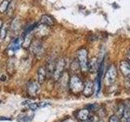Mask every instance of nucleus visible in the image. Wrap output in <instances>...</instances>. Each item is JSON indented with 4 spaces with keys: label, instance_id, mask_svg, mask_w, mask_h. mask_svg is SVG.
Returning <instances> with one entry per match:
<instances>
[{
    "label": "nucleus",
    "instance_id": "9b49d317",
    "mask_svg": "<svg viewBox=\"0 0 130 122\" xmlns=\"http://www.w3.org/2000/svg\"><path fill=\"white\" fill-rule=\"evenodd\" d=\"M41 23L48 27H51L54 25V20H53L51 16L48 15H43L42 16V18H41Z\"/></svg>",
    "mask_w": 130,
    "mask_h": 122
},
{
    "label": "nucleus",
    "instance_id": "ddd939ff",
    "mask_svg": "<svg viewBox=\"0 0 130 122\" xmlns=\"http://www.w3.org/2000/svg\"><path fill=\"white\" fill-rule=\"evenodd\" d=\"M97 69H98V64L96 59H93L88 64V70L90 72H94L97 71Z\"/></svg>",
    "mask_w": 130,
    "mask_h": 122
},
{
    "label": "nucleus",
    "instance_id": "423d86ee",
    "mask_svg": "<svg viewBox=\"0 0 130 122\" xmlns=\"http://www.w3.org/2000/svg\"><path fill=\"white\" fill-rule=\"evenodd\" d=\"M93 90H94V83L91 81H87L85 85H84L83 88V95L85 97H90L93 94Z\"/></svg>",
    "mask_w": 130,
    "mask_h": 122
},
{
    "label": "nucleus",
    "instance_id": "dca6fc26",
    "mask_svg": "<svg viewBox=\"0 0 130 122\" xmlns=\"http://www.w3.org/2000/svg\"><path fill=\"white\" fill-rule=\"evenodd\" d=\"M100 89H101V81H100V77L99 76L97 77V80L94 84V89L96 95H99V93L100 92Z\"/></svg>",
    "mask_w": 130,
    "mask_h": 122
},
{
    "label": "nucleus",
    "instance_id": "f8f14e48",
    "mask_svg": "<svg viewBox=\"0 0 130 122\" xmlns=\"http://www.w3.org/2000/svg\"><path fill=\"white\" fill-rule=\"evenodd\" d=\"M30 48L32 53L38 54L42 51V44L39 42H34V44H30Z\"/></svg>",
    "mask_w": 130,
    "mask_h": 122
},
{
    "label": "nucleus",
    "instance_id": "7ed1b4c3",
    "mask_svg": "<svg viewBox=\"0 0 130 122\" xmlns=\"http://www.w3.org/2000/svg\"><path fill=\"white\" fill-rule=\"evenodd\" d=\"M65 67V60L64 59H60L58 60V62L55 64V70L53 72V79L54 81H57L60 79V77H62L63 70Z\"/></svg>",
    "mask_w": 130,
    "mask_h": 122
},
{
    "label": "nucleus",
    "instance_id": "f03ea898",
    "mask_svg": "<svg viewBox=\"0 0 130 122\" xmlns=\"http://www.w3.org/2000/svg\"><path fill=\"white\" fill-rule=\"evenodd\" d=\"M77 59L81 70L83 72L88 71V52L85 49H80L78 51Z\"/></svg>",
    "mask_w": 130,
    "mask_h": 122
},
{
    "label": "nucleus",
    "instance_id": "f257e3e1",
    "mask_svg": "<svg viewBox=\"0 0 130 122\" xmlns=\"http://www.w3.org/2000/svg\"><path fill=\"white\" fill-rule=\"evenodd\" d=\"M69 88L73 93H80L83 90L84 84L78 77L73 75L69 81Z\"/></svg>",
    "mask_w": 130,
    "mask_h": 122
},
{
    "label": "nucleus",
    "instance_id": "20e7f679",
    "mask_svg": "<svg viewBox=\"0 0 130 122\" xmlns=\"http://www.w3.org/2000/svg\"><path fill=\"white\" fill-rule=\"evenodd\" d=\"M117 68L115 65H111L110 68L107 69L105 75V81L107 85H111L115 82V81L117 78Z\"/></svg>",
    "mask_w": 130,
    "mask_h": 122
},
{
    "label": "nucleus",
    "instance_id": "4be33fe9",
    "mask_svg": "<svg viewBox=\"0 0 130 122\" xmlns=\"http://www.w3.org/2000/svg\"><path fill=\"white\" fill-rule=\"evenodd\" d=\"M63 122H76V120H74V119H72V118H68V119L64 120Z\"/></svg>",
    "mask_w": 130,
    "mask_h": 122
},
{
    "label": "nucleus",
    "instance_id": "393cba45",
    "mask_svg": "<svg viewBox=\"0 0 130 122\" xmlns=\"http://www.w3.org/2000/svg\"><path fill=\"white\" fill-rule=\"evenodd\" d=\"M5 80H6V77L5 76H1V77H0V81H4Z\"/></svg>",
    "mask_w": 130,
    "mask_h": 122
},
{
    "label": "nucleus",
    "instance_id": "4468645a",
    "mask_svg": "<svg viewBox=\"0 0 130 122\" xmlns=\"http://www.w3.org/2000/svg\"><path fill=\"white\" fill-rule=\"evenodd\" d=\"M10 4H11V0H3L0 3V12L1 13H4L5 11H7Z\"/></svg>",
    "mask_w": 130,
    "mask_h": 122
},
{
    "label": "nucleus",
    "instance_id": "9d476101",
    "mask_svg": "<svg viewBox=\"0 0 130 122\" xmlns=\"http://www.w3.org/2000/svg\"><path fill=\"white\" fill-rule=\"evenodd\" d=\"M23 41H24V39H20V38H16V39H15L13 42H12V43L10 45V50L12 51L13 52L18 51L19 49L22 47Z\"/></svg>",
    "mask_w": 130,
    "mask_h": 122
},
{
    "label": "nucleus",
    "instance_id": "39448f33",
    "mask_svg": "<svg viewBox=\"0 0 130 122\" xmlns=\"http://www.w3.org/2000/svg\"><path fill=\"white\" fill-rule=\"evenodd\" d=\"M40 89V84L35 81H29L27 85V91L28 95L31 97H34L38 93Z\"/></svg>",
    "mask_w": 130,
    "mask_h": 122
},
{
    "label": "nucleus",
    "instance_id": "b1692460",
    "mask_svg": "<svg viewBox=\"0 0 130 122\" xmlns=\"http://www.w3.org/2000/svg\"><path fill=\"white\" fill-rule=\"evenodd\" d=\"M0 120H11V119L7 117H0Z\"/></svg>",
    "mask_w": 130,
    "mask_h": 122
},
{
    "label": "nucleus",
    "instance_id": "a878e982",
    "mask_svg": "<svg viewBox=\"0 0 130 122\" xmlns=\"http://www.w3.org/2000/svg\"><path fill=\"white\" fill-rule=\"evenodd\" d=\"M1 103H2V101H1V100H0V104H1Z\"/></svg>",
    "mask_w": 130,
    "mask_h": 122
},
{
    "label": "nucleus",
    "instance_id": "412c9836",
    "mask_svg": "<svg viewBox=\"0 0 130 122\" xmlns=\"http://www.w3.org/2000/svg\"><path fill=\"white\" fill-rule=\"evenodd\" d=\"M50 104H51V103H47V102H42V103H38V105H39V107H40V108H44V107H46V106L50 105Z\"/></svg>",
    "mask_w": 130,
    "mask_h": 122
},
{
    "label": "nucleus",
    "instance_id": "1a4fd4ad",
    "mask_svg": "<svg viewBox=\"0 0 130 122\" xmlns=\"http://www.w3.org/2000/svg\"><path fill=\"white\" fill-rule=\"evenodd\" d=\"M89 116V111L88 109H82L77 112L76 117L80 121H86Z\"/></svg>",
    "mask_w": 130,
    "mask_h": 122
},
{
    "label": "nucleus",
    "instance_id": "2eb2a0df",
    "mask_svg": "<svg viewBox=\"0 0 130 122\" xmlns=\"http://www.w3.org/2000/svg\"><path fill=\"white\" fill-rule=\"evenodd\" d=\"M7 25L4 24V25L2 26V28H0V39L1 40H4L7 36Z\"/></svg>",
    "mask_w": 130,
    "mask_h": 122
},
{
    "label": "nucleus",
    "instance_id": "f3484780",
    "mask_svg": "<svg viewBox=\"0 0 130 122\" xmlns=\"http://www.w3.org/2000/svg\"><path fill=\"white\" fill-rule=\"evenodd\" d=\"M71 68H72V70H73V71L78 70V69L80 68V64H79L78 60L73 61V62L72 63V64H71Z\"/></svg>",
    "mask_w": 130,
    "mask_h": 122
},
{
    "label": "nucleus",
    "instance_id": "5701e85b",
    "mask_svg": "<svg viewBox=\"0 0 130 122\" xmlns=\"http://www.w3.org/2000/svg\"><path fill=\"white\" fill-rule=\"evenodd\" d=\"M127 59H128V62L130 64V49L128 51V53H127Z\"/></svg>",
    "mask_w": 130,
    "mask_h": 122
},
{
    "label": "nucleus",
    "instance_id": "6e6552de",
    "mask_svg": "<svg viewBox=\"0 0 130 122\" xmlns=\"http://www.w3.org/2000/svg\"><path fill=\"white\" fill-rule=\"evenodd\" d=\"M46 77V69L45 67H40L38 72V81L40 85L44 83Z\"/></svg>",
    "mask_w": 130,
    "mask_h": 122
},
{
    "label": "nucleus",
    "instance_id": "0eeeda50",
    "mask_svg": "<svg viewBox=\"0 0 130 122\" xmlns=\"http://www.w3.org/2000/svg\"><path fill=\"white\" fill-rule=\"evenodd\" d=\"M120 69L123 74L127 79H130V64L128 61L123 60L120 64Z\"/></svg>",
    "mask_w": 130,
    "mask_h": 122
},
{
    "label": "nucleus",
    "instance_id": "6ab92c4d",
    "mask_svg": "<svg viewBox=\"0 0 130 122\" xmlns=\"http://www.w3.org/2000/svg\"><path fill=\"white\" fill-rule=\"evenodd\" d=\"M28 108H29V109L32 110V111H35V110H37L39 108V105L38 103H31L28 104Z\"/></svg>",
    "mask_w": 130,
    "mask_h": 122
},
{
    "label": "nucleus",
    "instance_id": "aec40b11",
    "mask_svg": "<svg viewBox=\"0 0 130 122\" xmlns=\"http://www.w3.org/2000/svg\"><path fill=\"white\" fill-rule=\"evenodd\" d=\"M120 118L117 115H113V116H111V117H110L109 122H120Z\"/></svg>",
    "mask_w": 130,
    "mask_h": 122
},
{
    "label": "nucleus",
    "instance_id": "a211bd4d",
    "mask_svg": "<svg viewBox=\"0 0 130 122\" xmlns=\"http://www.w3.org/2000/svg\"><path fill=\"white\" fill-rule=\"evenodd\" d=\"M32 118H34V115L25 116L21 117V120H20V121H22V122H29V121H31L32 120Z\"/></svg>",
    "mask_w": 130,
    "mask_h": 122
}]
</instances>
